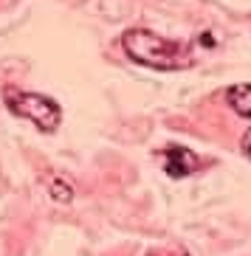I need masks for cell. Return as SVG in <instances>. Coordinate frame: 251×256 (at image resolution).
<instances>
[{
  "label": "cell",
  "mask_w": 251,
  "mask_h": 256,
  "mask_svg": "<svg viewBox=\"0 0 251 256\" xmlns=\"http://www.w3.org/2000/svg\"><path fill=\"white\" fill-rule=\"evenodd\" d=\"M122 48L130 60H136L138 65H147V68H155V70H178V68H186L192 62V54L186 42L164 40L155 31H147V28L124 31Z\"/></svg>",
  "instance_id": "1"
},
{
  "label": "cell",
  "mask_w": 251,
  "mask_h": 256,
  "mask_svg": "<svg viewBox=\"0 0 251 256\" xmlns=\"http://www.w3.org/2000/svg\"><path fill=\"white\" fill-rule=\"evenodd\" d=\"M3 102L15 116L34 121L43 132H54L62 121V110L54 98L43 96V93H31V90H20V88H6L3 90Z\"/></svg>",
  "instance_id": "2"
},
{
  "label": "cell",
  "mask_w": 251,
  "mask_h": 256,
  "mask_svg": "<svg viewBox=\"0 0 251 256\" xmlns=\"http://www.w3.org/2000/svg\"><path fill=\"white\" fill-rule=\"evenodd\" d=\"M161 164H164V172L169 178H186V174H192L200 166V160L186 146H169V150L161 152Z\"/></svg>",
  "instance_id": "3"
},
{
  "label": "cell",
  "mask_w": 251,
  "mask_h": 256,
  "mask_svg": "<svg viewBox=\"0 0 251 256\" xmlns=\"http://www.w3.org/2000/svg\"><path fill=\"white\" fill-rule=\"evenodd\" d=\"M226 102L237 116L251 118V84H231L226 90Z\"/></svg>",
  "instance_id": "4"
},
{
  "label": "cell",
  "mask_w": 251,
  "mask_h": 256,
  "mask_svg": "<svg viewBox=\"0 0 251 256\" xmlns=\"http://www.w3.org/2000/svg\"><path fill=\"white\" fill-rule=\"evenodd\" d=\"M51 192H54V197H57L60 203H68V200H71V186H65L62 180H54L51 183Z\"/></svg>",
  "instance_id": "5"
},
{
  "label": "cell",
  "mask_w": 251,
  "mask_h": 256,
  "mask_svg": "<svg viewBox=\"0 0 251 256\" xmlns=\"http://www.w3.org/2000/svg\"><path fill=\"white\" fill-rule=\"evenodd\" d=\"M240 150H243V155L251 160V130H248V132L243 136V144H240Z\"/></svg>",
  "instance_id": "6"
}]
</instances>
